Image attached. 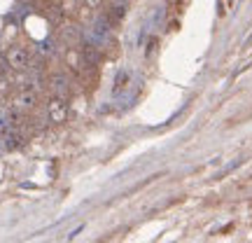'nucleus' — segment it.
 Here are the masks:
<instances>
[{"label": "nucleus", "instance_id": "1", "mask_svg": "<svg viewBox=\"0 0 252 243\" xmlns=\"http://www.w3.org/2000/svg\"><path fill=\"white\" fill-rule=\"evenodd\" d=\"M5 63H7L9 70L21 72L31 66V54H28L26 47L12 45V47H7V52H5Z\"/></svg>", "mask_w": 252, "mask_h": 243}, {"label": "nucleus", "instance_id": "2", "mask_svg": "<svg viewBox=\"0 0 252 243\" xmlns=\"http://www.w3.org/2000/svg\"><path fill=\"white\" fill-rule=\"evenodd\" d=\"M68 103L63 96H54V99H49L47 103V119H49V124H63L65 119H68Z\"/></svg>", "mask_w": 252, "mask_h": 243}, {"label": "nucleus", "instance_id": "3", "mask_svg": "<svg viewBox=\"0 0 252 243\" xmlns=\"http://www.w3.org/2000/svg\"><path fill=\"white\" fill-rule=\"evenodd\" d=\"M37 105V94L33 89H24L14 94V99H12V110L14 112H28V110H33Z\"/></svg>", "mask_w": 252, "mask_h": 243}, {"label": "nucleus", "instance_id": "4", "mask_svg": "<svg viewBox=\"0 0 252 243\" xmlns=\"http://www.w3.org/2000/svg\"><path fill=\"white\" fill-rule=\"evenodd\" d=\"M128 80H131V72H128V70H119L117 77H115V87H112V94H115V96H119V94H122V91L128 87Z\"/></svg>", "mask_w": 252, "mask_h": 243}, {"label": "nucleus", "instance_id": "5", "mask_svg": "<svg viewBox=\"0 0 252 243\" xmlns=\"http://www.w3.org/2000/svg\"><path fill=\"white\" fill-rule=\"evenodd\" d=\"M19 145H21V136L14 134V131L5 134V147H7V150H14V147H19Z\"/></svg>", "mask_w": 252, "mask_h": 243}, {"label": "nucleus", "instance_id": "6", "mask_svg": "<svg viewBox=\"0 0 252 243\" xmlns=\"http://www.w3.org/2000/svg\"><path fill=\"white\" fill-rule=\"evenodd\" d=\"M12 131V124H9V119L7 117H0V136H5Z\"/></svg>", "mask_w": 252, "mask_h": 243}, {"label": "nucleus", "instance_id": "7", "mask_svg": "<svg viewBox=\"0 0 252 243\" xmlns=\"http://www.w3.org/2000/svg\"><path fill=\"white\" fill-rule=\"evenodd\" d=\"M82 2H84L89 9H98L100 5H103V0H82Z\"/></svg>", "mask_w": 252, "mask_h": 243}, {"label": "nucleus", "instance_id": "8", "mask_svg": "<svg viewBox=\"0 0 252 243\" xmlns=\"http://www.w3.org/2000/svg\"><path fill=\"white\" fill-rule=\"evenodd\" d=\"M0 82H2V68H0Z\"/></svg>", "mask_w": 252, "mask_h": 243}]
</instances>
